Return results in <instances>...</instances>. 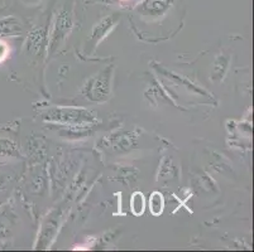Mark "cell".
Segmentation results:
<instances>
[{"mask_svg":"<svg viewBox=\"0 0 254 252\" xmlns=\"http://www.w3.org/2000/svg\"><path fill=\"white\" fill-rule=\"evenodd\" d=\"M50 120H56V121H66V122H91L94 121V117L91 114L84 110H75V108H56L50 112Z\"/></svg>","mask_w":254,"mask_h":252,"instance_id":"6da1fadb","label":"cell"},{"mask_svg":"<svg viewBox=\"0 0 254 252\" xmlns=\"http://www.w3.org/2000/svg\"><path fill=\"white\" fill-rule=\"evenodd\" d=\"M149 204H151V211L152 213L158 216V214L162 213L163 211V197L162 194L159 193H153V196L151 197V201H149Z\"/></svg>","mask_w":254,"mask_h":252,"instance_id":"7a4b0ae2","label":"cell"},{"mask_svg":"<svg viewBox=\"0 0 254 252\" xmlns=\"http://www.w3.org/2000/svg\"><path fill=\"white\" fill-rule=\"evenodd\" d=\"M131 209L134 212V214L139 216L144 211V198H143L142 193H134L133 198H131Z\"/></svg>","mask_w":254,"mask_h":252,"instance_id":"3957f363","label":"cell"}]
</instances>
